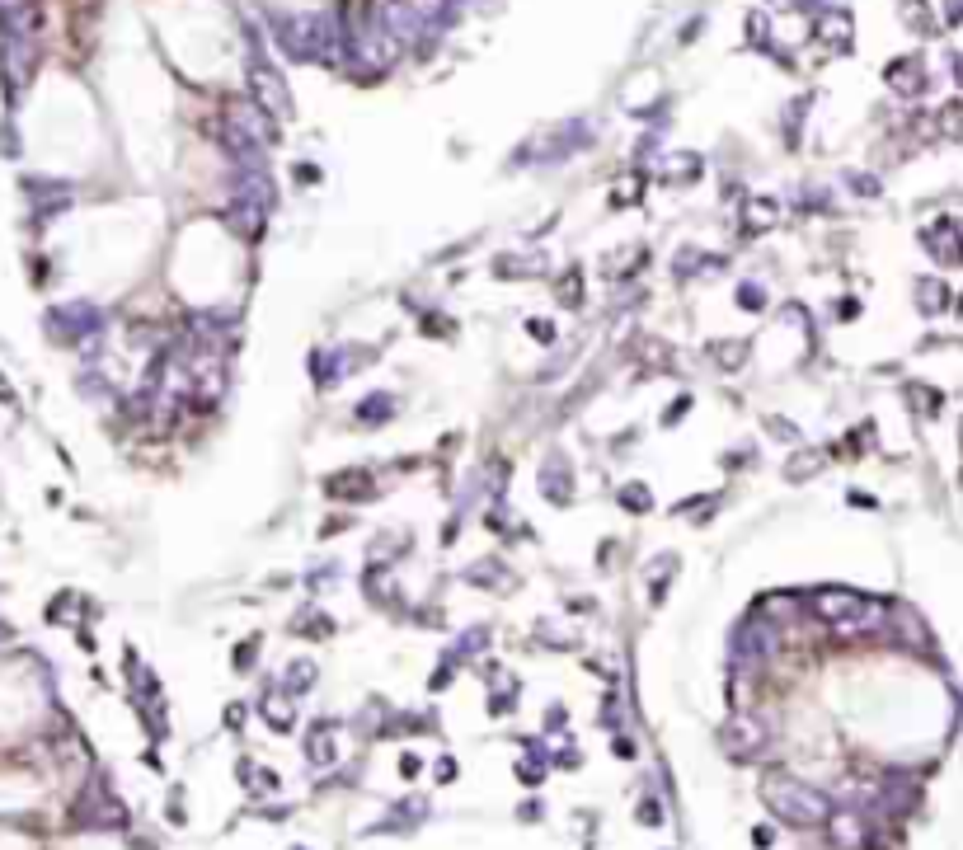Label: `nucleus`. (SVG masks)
<instances>
[{
    "label": "nucleus",
    "mask_w": 963,
    "mask_h": 850,
    "mask_svg": "<svg viewBox=\"0 0 963 850\" xmlns=\"http://www.w3.org/2000/svg\"><path fill=\"white\" fill-rule=\"evenodd\" d=\"M766 804H771L776 818L794 822V827H818V822H827V799L818 789L790 780V775H771V780H766Z\"/></svg>",
    "instance_id": "f257e3e1"
},
{
    "label": "nucleus",
    "mask_w": 963,
    "mask_h": 850,
    "mask_svg": "<svg viewBox=\"0 0 963 850\" xmlns=\"http://www.w3.org/2000/svg\"><path fill=\"white\" fill-rule=\"evenodd\" d=\"M766 747V728L752 719V714H738L729 728H724V752L729 757H757Z\"/></svg>",
    "instance_id": "f03ea898"
},
{
    "label": "nucleus",
    "mask_w": 963,
    "mask_h": 850,
    "mask_svg": "<svg viewBox=\"0 0 963 850\" xmlns=\"http://www.w3.org/2000/svg\"><path fill=\"white\" fill-rule=\"evenodd\" d=\"M855 606H860V597H846V592H823V597H818V616H827V620H837V625H841Z\"/></svg>",
    "instance_id": "7ed1b4c3"
},
{
    "label": "nucleus",
    "mask_w": 963,
    "mask_h": 850,
    "mask_svg": "<svg viewBox=\"0 0 963 850\" xmlns=\"http://www.w3.org/2000/svg\"><path fill=\"white\" fill-rule=\"evenodd\" d=\"M837 846L841 850L860 846V822H855V818H837Z\"/></svg>",
    "instance_id": "20e7f679"
}]
</instances>
